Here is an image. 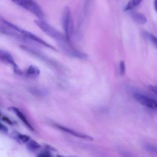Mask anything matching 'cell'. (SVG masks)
Returning <instances> with one entry per match:
<instances>
[{
    "mask_svg": "<svg viewBox=\"0 0 157 157\" xmlns=\"http://www.w3.org/2000/svg\"><path fill=\"white\" fill-rule=\"evenodd\" d=\"M34 22L43 32L53 39L58 44L60 48L66 54L72 57L80 59H84L87 57L86 54L78 51L72 46L71 41L67 39L65 34L56 30L47 22L42 20V19L36 20Z\"/></svg>",
    "mask_w": 157,
    "mask_h": 157,
    "instance_id": "6da1fadb",
    "label": "cell"
},
{
    "mask_svg": "<svg viewBox=\"0 0 157 157\" xmlns=\"http://www.w3.org/2000/svg\"><path fill=\"white\" fill-rule=\"evenodd\" d=\"M19 7L31 12L39 19L44 17V13L40 6L34 0H11Z\"/></svg>",
    "mask_w": 157,
    "mask_h": 157,
    "instance_id": "7a4b0ae2",
    "label": "cell"
},
{
    "mask_svg": "<svg viewBox=\"0 0 157 157\" xmlns=\"http://www.w3.org/2000/svg\"><path fill=\"white\" fill-rule=\"evenodd\" d=\"M61 24L65 36L67 39L71 41L73 33V23L69 7H66L63 10L61 15Z\"/></svg>",
    "mask_w": 157,
    "mask_h": 157,
    "instance_id": "3957f363",
    "label": "cell"
},
{
    "mask_svg": "<svg viewBox=\"0 0 157 157\" xmlns=\"http://www.w3.org/2000/svg\"><path fill=\"white\" fill-rule=\"evenodd\" d=\"M134 98L140 104L154 110H157V101L145 94L140 93H134Z\"/></svg>",
    "mask_w": 157,
    "mask_h": 157,
    "instance_id": "277c9868",
    "label": "cell"
},
{
    "mask_svg": "<svg viewBox=\"0 0 157 157\" xmlns=\"http://www.w3.org/2000/svg\"><path fill=\"white\" fill-rule=\"evenodd\" d=\"M0 59L1 60L7 64H9L12 66L13 71L17 74H21V72L18 66L17 65L16 63L15 62L12 56L9 52L6 51H4L1 50L0 51Z\"/></svg>",
    "mask_w": 157,
    "mask_h": 157,
    "instance_id": "5b68a950",
    "label": "cell"
},
{
    "mask_svg": "<svg viewBox=\"0 0 157 157\" xmlns=\"http://www.w3.org/2000/svg\"><path fill=\"white\" fill-rule=\"evenodd\" d=\"M20 33H21L23 36L25 37V38H26V39H30L34 42H36L39 44H41L46 47H48L49 48H51L52 50H55V47H53L52 45H51L50 44H49L48 43L46 42L45 41H44V40H42L41 38L39 37L38 36H36L35 34L29 32V31H27L26 30H24V29H20Z\"/></svg>",
    "mask_w": 157,
    "mask_h": 157,
    "instance_id": "8992f818",
    "label": "cell"
},
{
    "mask_svg": "<svg viewBox=\"0 0 157 157\" xmlns=\"http://www.w3.org/2000/svg\"><path fill=\"white\" fill-rule=\"evenodd\" d=\"M53 126H55V128H56L57 129L63 131V132H65L69 134H71L73 136H75L76 137H78V138H80V139H85V140H93V139L92 137L90 136H88V135H86L85 134H83L82 132H77L75 130H73V129H71L69 128H67V127H65V126H61L60 124H54Z\"/></svg>",
    "mask_w": 157,
    "mask_h": 157,
    "instance_id": "52a82bcc",
    "label": "cell"
},
{
    "mask_svg": "<svg viewBox=\"0 0 157 157\" xmlns=\"http://www.w3.org/2000/svg\"><path fill=\"white\" fill-rule=\"evenodd\" d=\"M129 15L131 17V18L132 19V20L136 22V23L139 25H144L147 23V19L146 16L140 12H137L134 11H128Z\"/></svg>",
    "mask_w": 157,
    "mask_h": 157,
    "instance_id": "ba28073f",
    "label": "cell"
},
{
    "mask_svg": "<svg viewBox=\"0 0 157 157\" xmlns=\"http://www.w3.org/2000/svg\"><path fill=\"white\" fill-rule=\"evenodd\" d=\"M9 109H10V110H12L18 117V118L28 129H29L31 131H34V128L33 127L31 124L29 122V121L27 120L25 115L19 109H18L16 107H10Z\"/></svg>",
    "mask_w": 157,
    "mask_h": 157,
    "instance_id": "9c48e42d",
    "label": "cell"
},
{
    "mask_svg": "<svg viewBox=\"0 0 157 157\" xmlns=\"http://www.w3.org/2000/svg\"><path fill=\"white\" fill-rule=\"evenodd\" d=\"M25 74L28 77L31 78H35L39 75L40 70L36 66L31 65L27 68Z\"/></svg>",
    "mask_w": 157,
    "mask_h": 157,
    "instance_id": "30bf717a",
    "label": "cell"
},
{
    "mask_svg": "<svg viewBox=\"0 0 157 157\" xmlns=\"http://www.w3.org/2000/svg\"><path fill=\"white\" fill-rule=\"evenodd\" d=\"M28 91L31 94L36 96H45L48 94V92L45 89L36 87H29Z\"/></svg>",
    "mask_w": 157,
    "mask_h": 157,
    "instance_id": "8fae6325",
    "label": "cell"
},
{
    "mask_svg": "<svg viewBox=\"0 0 157 157\" xmlns=\"http://www.w3.org/2000/svg\"><path fill=\"white\" fill-rule=\"evenodd\" d=\"M142 0H130L128 2V4L126 5V6L124 8V11L128 12L130 10H132L135 7L138 6Z\"/></svg>",
    "mask_w": 157,
    "mask_h": 157,
    "instance_id": "7c38bea8",
    "label": "cell"
},
{
    "mask_svg": "<svg viewBox=\"0 0 157 157\" xmlns=\"http://www.w3.org/2000/svg\"><path fill=\"white\" fill-rule=\"evenodd\" d=\"M143 148L148 152L157 154V144L145 142L143 144Z\"/></svg>",
    "mask_w": 157,
    "mask_h": 157,
    "instance_id": "4fadbf2b",
    "label": "cell"
},
{
    "mask_svg": "<svg viewBox=\"0 0 157 157\" xmlns=\"http://www.w3.org/2000/svg\"><path fill=\"white\" fill-rule=\"evenodd\" d=\"M27 147L32 151H34L36 150H38L40 148V145L36 141L30 139L27 143H26Z\"/></svg>",
    "mask_w": 157,
    "mask_h": 157,
    "instance_id": "5bb4252c",
    "label": "cell"
},
{
    "mask_svg": "<svg viewBox=\"0 0 157 157\" xmlns=\"http://www.w3.org/2000/svg\"><path fill=\"white\" fill-rule=\"evenodd\" d=\"M15 137L18 142L21 143H27L31 139L30 137L28 136L21 134H17L15 136Z\"/></svg>",
    "mask_w": 157,
    "mask_h": 157,
    "instance_id": "9a60e30c",
    "label": "cell"
},
{
    "mask_svg": "<svg viewBox=\"0 0 157 157\" xmlns=\"http://www.w3.org/2000/svg\"><path fill=\"white\" fill-rule=\"evenodd\" d=\"M144 36L149 40H150L154 45L157 46V37L155 36L153 34L147 32V31H144L143 33Z\"/></svg>",
    "mask_w": 157,
    "mask_h": 157,
    "instance_id": "2e32d148",
    "label": "cell"
},
{
    "mask_svg": "<svg viewBox=\"0 0 157 157\" xmlns=\"http://www.w3.org/2000/svg\"><path fill=\"white\" fill-rule=\"evenodd\" d=\"M126 66L124 61H121L119 64V72L121 75H123L125 74Z\"/></svg>",
    "mask_w": 157,
    "mask_h": 157,
    "instance_id": "e0dca14e",
    "label": "cell"
},
{
    "mask_svg": "<svg viewBox=\"0 0 157 157\" xmlns=\"http://www.w3.org/2000/svg\"><path fill=\"white\" fill-rule=\"evenodd\" d=\"M0 131L1 132L4 134H7L9 132V129L7 128V126H6L4 124H3L2 123L1 124V127H0Z\"/></svg>",
    "mask_w": 157,
    "mask_h": 157,
    "instance_id": "ac0fdd59",
    "label": "cell"
},
{
    "mask_svg": "<svg viewBox=\"0 0 157 157\" xmlns=\"http://www.w3.org/2000/svg\"><path fill=\"white\" fill-rule=\"evenodd\" d=\"M1 120H3V121H4L6 122V123L10 124H13L12 121H11L8 117H6V116H4V115H1Z\"/></svg>",
    "mask_w": 157,
    "mask_h": 157,
    "instance_id": "d6986e66",
    "label": "cell"
},
{
    "mask_svg": "<svg viewBox=\"0 0 157 157\" xmlns=\"http://www.w3.org/2000/svg\"><path fill=\"white\" fill-rule=\"evenodd\" d=\"M38 156H51V154H50L49 153L46 152V151H44V152L42 151L40 153L38 154Z\"/></svg>",
    "mask_w": 157,
    "mask_h": 157,
    "instance_id": "ffe728a7",
    "label": "cell"
},
{
    "mask_svg": "<svg viewBox=\"0 0 157 157\" xmlns=\"http://www.w3.org/2000/svg\"><path fill=\"white\" fill-rule=\"evenodd\" d=\"M149 88H150V89L153 92H154L155 93L157 94V86H152V85H150V86H149Z\"/></svg>",
    "mask_w": 157,
    "mask_h": 157,
    "instance_id": "44dd1931",
    "label": "cell"
},
{
    "mask_svg": "<svg viewBox=\"0 0 157 157\" xmlns=\"http://www.w3.org/2000/svg\"><path fill=\"white\" fill-rule=\"evenodd\" d=\"M154 7L155 10L157 12V0L154 1Z\"/></svg>",
    "mask_w": 157,
    "mask_h": 157,
    "instance_id": "7402d4cb",
    "label": "cell"
}]
</instances>
